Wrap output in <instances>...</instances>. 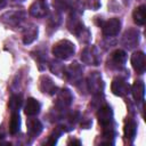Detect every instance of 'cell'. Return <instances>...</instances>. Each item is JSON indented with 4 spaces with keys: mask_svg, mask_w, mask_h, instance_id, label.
<instances>
[{
    "mask_svg": "<svg viewBox=\"0 0 146 146\" xmlns=\"http://www.w3.org/2000/svg\"><path fill=\"white\" fill-rule=\"evenodd\" d=\"M75 52V47L70 40H60L52 47V55L58 59H68Z\"/></svg>",
    "mask_w": 146,
    "mask_h": 146,
    "instance_id": "obj_1",
    "label": "cell"
},
{
    "mask_svg": "<svg viewBox=\"0 0 146 146\" xmlns=\"http://www.w3.org/2000/svg\"><path fill=\"white\" fill-rule=\"evenodd\" d=\"M81 59L83 63L88 65H99L100 63V55L98 52V49L94 46L87 47L81 52Z\"/></svg>",
    "mask_w": 146,
    "mask_h": 146,
    "instance_id": "obj_2",
    "label": "cell"
},
{
    "mask_svg": "<svg viewBox=\"0 0 146 146\" xmlns=\"http://www.w3.org/2000/svg\"><path fill=\"white\" fill-rule=\"evenodd\" d=\"M29 11L33 17H36V18L46 17L49 13L48 3L46 0H34L33 3L30 6Z\"/></svg>",
    "mask_w": 146,
    "mask_h": 146,
    "instance_id": "obj_3",
    "label": "cell"
},
{
    "mask_svg": "<svg viewBox=\"0 0 146 146\" xmlns=\"http://www.w3.org/2000/svg\"><path fill=\"white\" fill-rule=\"evenodd\" d=\"M64 74L72 84H78L82 79V67L76 62H74L65 70Z\"/></svg>",
    "mask_w": 146,
    "mask_h": 146,
    "instance_id": "obj_4",
    "label": "cell"
},
{
    "mask_svg": "<svg viewBox=\"0 0 146 146\" xmlns=\"http://www.w3.org/2000/svg\"><path fill=\"white\" fill-rule=\"evenodd\" d=\"M111 90H112V92L115 96L123 97V96L128 95V92L130 91V86H129V83L124 79H122V78H115L112 81Z\"/></svg>",
    "mask_w": 146,
    "mask_h": 146,
    "instance_id": "obj_5",
    "label": "cell"
},
{
    "mask_svg": "<svg viewBox=\"0 0 146 146\" xmlns=\"http://www.w3.org/2000/svg\"><path fill=\"white\" fill-rule=\"evenodd\" d=\"M121 29V21L119 18H110L108 21H106L103 25H102V30H103V34L105 36H114L120 32Z\"/></svg>",
    "mask_w": 146,
    "mask_h": 146,
    "instance_id": "obj_6",
    "label": "cell"
},
{
    "mask_svg": "<svg viewBox=\"0 0 146 146\" xmlns=\"http://www.w3.org/2000/svg\"><path fill=\"white\" fill-rule=\"evenodd\" d=\"M97 119L98 122L103 125V128L113 125V111L111 106L108 105L102 106L97 112Z\"/></svg>",
    "mask_w": 146,
    "mask_h": 146,
    "instance_id": "obj_7",
    "label": "cell"
},
{
    "mask_svg": "<svg viewBox=\"0 0 146 146\" xmlns=\"http://www.w3.org/2000/svg\"><path fill=\"white\" fill-rule=\"evenodd\" d=\"M127 62V54L121 49H116L113 51L108 58V66L111 68H121L124 66Z\"/></svg>",
    "mask_w": 146,
    "mask_h": 146,
    "instance_id": "obj_8",
    "label": "cell"
},
{
    "mask_svg": "<svg viewBox=\"0 0 146 146\" xmlns=\"http://www.w3.org/2000/svg\"><path fill=\"white\" fill-rule=\"evenodd\" d=\"M131 65L138 74H143L146 70V56L143 51H135L131 56Z\"/></svg>",
    "mask_w": 146,
    "mask_h": 146,
    "instance_id": "obj_9",
    "label": "cell"
},
{
    "mask_svg": "<svg viewBox=\"0 0 146 146\" xmlns=\"http://www.w3.org/2000/svg\"><path fill=\"white\" fill-rule=\"evenodd\" d=\"M88 88L92 94H102L104 88V82L102 80V76L97 72H92L88 76Z\"/></svg>",
    "mask_w": 146,
    "mask_h": 146,
    "instance_id": "obj_10",
    "label": "cell"
},
{
    "mask_svg": "<svg viewBox=\"0 0 146 146\" xmlns=\"http://www.w3.org/2000/svg\"><path fill=\"white\" fill-rule=\"evenodd\" d=\"M138 42H139V33L136 30H128L122 36V43L128 49H132L137 47Z\"/></svg>",
    "mask_w": 146,
    "mask_h": 146,
    "instance_id": "obj_11",
    "label": "cell"
},
{
    "mask_svg": "<svg viewBox=\"0 0 146 146\" xmlns=\"http://www.w3.org/2000/svg\"><path fill=\"white\" fill-rule=\"evenodd\" d=\"M24 19V13L22 11H9L2 16L3 23L10 26H17Z\"/></svg>",
    "mask_w": 146,
    "mask_h": 146,
    "instance_id": "obj_12",
    "label": "cell"
},
{
    "mask_svg": "<svg viewBox=\"0 0 146 146\" xmlns=\"http://www.w3.org/2000/svg\"><path fill=\"white\" fill-rule=\"evenodd\" d=\"M39 88L43 94L47 95H55L57 92V87L55 86L54 81L48 76H41L39 81Z\"/></svg>",
    "mask_w": 146,
    "mask_h": 146,
    "instance_id": "obj_13",
    "label": "cell"
},
{
    "mask_svg": "<svg viewBox=\"0 0 146 146\" xmlns=\"http://www.w3.org/2000/svg\"><path fill=\"white\" fill-rule=\"evenodd\" d=\"M72 100H73V96H72L71 91L68 89H62L58 92L57 100H56V106L59 107V108H65V107L70 106Z\"/></svg>",
    "mask_w": 146,
    "mask_h": 146,
    "instance_id": "obj_14",
    "label": "cell"
},
{
    "mask_svg": "<svg viewBox=\"0 0 146 146\" xmlns=\"http://www.w3.org/2000/svg\"><path fill=\"white\" fill-rule=\"evenodd\" d=\"M41 110V105L40 103L34 99V98H29L26 100V104H25V107H24V112L26 115L29 116H33V115H36Z\"/></svg>",
    "mask_w": 146,
    "mask_h": 146,
    "instance_id": "obj_15",
    "label": "cell"
},
{
    "mask_svg": "<svg viewBox=\"0 0 146 146\" xmlns=\"http://www.w3.org/2000/svg\"><path fill=\"white\" fill-rule=\"evenodd\" d=\"M123 131H124V137L128 140L132 141L136 137V133H137V123L132 119H128L124 123Z\"/></svg>",
    "mask_w": 146,
    "mask_h": 146,
    "instance_id": "obj_16",
    "label": "cell"
},
{
    "mask_svg": "<svg viewBox=\"0 0 146 146\" xmlns=\"http://www.w3.org/2000/svg\"><path fill=\"white\" fill-rule=\"evenodd\" d=\"M132 91V96L135 98V100L137 103H141L144 100V96H145V84L143 81H136L132 84L131 88Z\"/></svg>",
    "mask_w": 146,
    "mask_h": 146,
    "instance_id": "obj_17",
    "label": "cell"
},
{
    "mask_svg": "<svg viewBox=\"0 0 146 146\" xmlns=\"http://www.w3.org/2000/svg\"><path fill=\"white\" fill-rule=\"evenodd\" d=\"M27 132L31 137H36L40 135L42 130V124L36 119H29L27 120Z\"/></svg>",
    "mask_w": 146,
    "mask_h": 146,
    "instance_id": "obj_18",
    "label": "cell"
},
{
    "mask_svg": "<svg viewBox=\"0 0 146 146\" xmlns=\"http://www.w3.org/2000/svg\"><path fill=\"white\" fill-rule=\"evenodd\" d=\"M132 18L137 25H144L146 22V7L144 5L137 7L132 13Z\"/></svg>",
    "mask_w": 146,
    "mask_h": 146,
    "instance_id": "obj_19",
    "label": "cell"
},
{
    "mask_svg": "<svg viewBox=\"0 0 146 146\" xmlns=\"http://www.w3.org/2000/svg\"><path fill=\"white\" fill-rule=\"evenodd\" d=\"M21 128V117L18 112L11 113V117H10V123H9V132L11 135H16L19 131Z\"/></svg>",
    "mask_w": 146,
    "mask_h": 146,
    "instance_id": "obj_20",
    "label": "cell"
},
{
    "mask_svg": "<svg viewBox=\"0 0 146 146\" xmlns=\"http://www.w3.org/2000/svg\"><path fill=\"white\" fill-rule=\"evenodd\" d=\"M38 36V27L35 26H31L29 29H26L25 33H24V36H23V42L25 44H29V43H32Z\"/></svg>",
    "mask_w": 146,
    "mask_h": 146,
    "instance_id": "obj_21",
    "label": "cell"
},
{
    "mask_svg": "<svg viewBox=\"0 0 146 146\" xmlns=\"http://www.w3.org/2000/svg\"><path fill=\"white\" fill-rule=\"evenodd\" d=\"M21 105H22V98H21V96H17V95L11 96V98L9 100V104H8L10 112L11 113L18 112L19 108H21Z\"/></svg>",
    "mask_w": 146,
    "mask_h": 146,
    "instance_id": "obj_22",
    "label": "cell"
},
{
    "mask_svg": "<svg viewBox=\"0 0 146 146\" xmlns=\"http://www.w3.org/2000/svg\"><path fill=\"white\" fill-rule=\"evenodd\" d=\"M50 70H51V72H52L54 74H56V75H58V76H60V73H64V72H65L64 66H63L60 63H58V62L51 63Z\"/></svg>",
    "mask_w": 146,
    "mask_h": 146,
    "instance_id": "obj_23",
    "label": "cell"
},
{
    "mask_svg": "<svg viewBox=\"0 0 146 146\" xmlns=\"http://www.w3.org/2000/svg\"><path fill=\"white\" fill-rule=\"evenodd\" d=\"M54 6L56 7V9H59V10H63L67 7V3L65 0H55L54 2Z\"/></svg>",
    "mask_w": 146,
    "mask_h": 146,
    "instance_id": "obj_24",
    "label": "cell"
},
{
    "mask_svg": "<svg viewBox=\"0 0 146 146\" xmlns=\"http://www.w3.org/2000/svg\"><path fill=\"white\" fill-rule=\"evenodd\" d=\"M68 144H78V145H81V141L80 140H75V139H72L68 141Z\"/></svg>",
    "mask_w": 146,
    "mask_h": 146,
    "instance_id": "obj_25",
    "label": "cell"
},
{
    "mask_svg": "<svg viewBox=\"0 0 146 146\" xmlns=\"http://www.w3.org/2000/svg\"><path fill=\"white\" fill-rule=\"evenodd\" d=\"M3 137H5V132H3L2 129H0V139H2Z\"/></svg>",
    "mask_w": 146,
    "mask_h": 146,
    "instance_id": "obj_26",
    "label": "cell"
},
{
    "mask_svg": "<svg viewBox=\"0 0 146 146\" xmlns=\"http://www.w3.org/2000/svg\"><path fill=\"white\" fill-rule=\"evenodd\" d=\"M6 5V0H0V8Z\"/></svg>",
    "mask_w": 146,
    "mask_h": 146,
    "instance_id": "obj_27",
    "label": "cell"
},
{
    "mask_svg": "<svg viewBox=\"0 0 146 146\" xmlns=\"http://www.w3.org/2000/svg\"><path fill=\"white\" fill-rule=\"evenodd\" d=\"M15 1H18V0H15ZM22 1H23V0H22Z\"/></svg>",
    "mask_w": 146,
    "mask_h": 146,
    "instance_id": "obj_28",
    "label": "cell"
}]
</instances>
